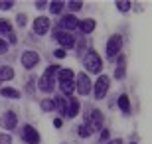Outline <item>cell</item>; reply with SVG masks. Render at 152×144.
Instances as JSON below:
<instances>
[{"mask_svg":"<svg viewBox=\"0 0 152 144\" xmlns=\"http://www.w3.org/2000/svg\"><path fill=\"white\" fill-rule=\"evenodd\" d=\"M56 77L59 79V83H63V81H73V79H75V73L71 71V69H57Z\"/></svg>","mask_w":152,"mask_h":144,"instance_id":"obj_14","label":"cell"},{"mask_svg":"<svg viewBox=\"0 0 152 144\" xmlns=\"http://www.w3.org/2000/svg\"><path fill=\"white\" fill-rule=\"evenodd\" d=\"M109 85H111V79L107 75H101L95 83V99H103L109 91Z\"/></svg>","mask_w":152,"mask_h":144,"instance_id":"obj_3","label":"cell"},{"mask_svg":"<svg viewBox=\"0 0 152 144\" xmlns=\"http://www.w3.org/2000/svg\"><path fill=\"white\" fill-rule=\"evenodd\" d=\"M12 6H14V2H10V0H2V2H0V10H10Z\"/></svg>","mask_w":152,"mask_h":144,"instance_id":"obj_28","label":"cell"},{"mask_svg":"<svg viewBox=\"0 0 152 144\" xmlns=\"http://www.w3.org/2000/svg\"><path fill=\"white\" fill-rule=\"evenodd\" d=\"M10 79H14V69L8 65L0 67V81H10Z\"/></svg>","mask_w":152,"mask_h":144,"instance_id":"obj_17","label":"cell"},{"mask_svg":"<svg viewBox=\"0 0 152 144\" xmlns=\"http://www.w3.org/2000/svg\"><path fill=\"white\" fill-rule=\"evenodd\" d=\"M56 73H57V67L56 65H50L48 69H45V73L39 77V91H44V93H51L53 91V87H56Z\"/></svg>","mask_w":152,"mask_h":144,"instance_id":"obj_1","label":"cell"},{"mask_svg":"<svg viewBox=\"0 0 152 144\" xmlns=\"http://www.w3.org/2000/svg\"><path fill=\"white\" fill-rule=\"evenodd\" d=\"M53 124H56V126L59 128V126H61V118H56V121H53Z\"/></svg>","mask_w":152,"mask_h":144,"instance_id":"obj_35","label":"cell"},{"mask_svg":"<svg viewBox=\"0 0 152 144\" xmlns=\"http://www.w3.org/2000/svg\"><path fill=\"white\" fill-rule=\"evenodd\" d=\"M42 111H53V101L51 99H44L42 101Z\"/></svg>","mask_w":152,"mask_h":144,"instance_id":"obj_26","label":"cell"},{"mask_svg":"<svg viewBox=\"0 0 152 144\" xmlns=\"http://www.w3.org/2000/svg\"><path fill=\"white\" fill-rule=\"evenodd\" d=\"M51 101H53V109H56L59 115H65V105H67V103H65V99H63L61 95H57L56 99H51Z\"/></svg>","mask_w":152,"mask_h":144,"instance_id":"obj_15","label":"cell"},{"mask_svg":"<svg viewBox=\"0 0 152 144\" xmlns=\"http://www.w3.org/2000/svg\"><path fill=\"white\" fill-rule=\"evenodd\" d=\"M124 65H126V59H124V56H121L118 57V63H117V69H115V77L117 79L124 77Z\"/></svg>","mask_w":152,"mask_h":144,"instance_id":"obj_16","label":"cell"},{"mask_svg":"<svg viewBox=\"0 0 152 144\" xmlns=\"http://www.w3.org/2000/svg\"><path fill=\"white\" fill-rule=\"evenodd\" d=\"M63 6H65V2H59V0L50 2V12H51V14H59V12L63 10Z\"/></svg>","mask_w":152,"mask_h":144,"instance_id":"obj_21","label":"cell"},{"mask_svg":"<svg viewBox=\"0 0 152 144\" xmlns=\"http://www.w3.org/2000/svg\"><path fill=\"white\" fill-rule=\"evenodd\" d=\"M0 144H12L10 134H0Z\"/></svg>","mask_w":152,"mask_h":144,"instance_id":"obj_29","label":"cell"},{"mask_svg":"<svg viewBox=\"0 0 152 144\" xmlns=\"http://www.w3.org/2000/svg\"><path fill=\"white\" fill-rule=\"evenodd\" d=\"M6 51H8V44L4 39H0V53H6Z\"/></svg>","mask_w":152,"mask_h":144,"instance_id":"obj_31","label":"cell"},{"mask_svg":"<svg viewBox=\"0 0 152 144\" xmlns=\"http://www.w3.org/2000/svg\"><path fill=\"white\" fill-rule=\"evenodd\" d=\"M109 138V130H101V140H107Z\"/></svg>","mask_w":152,"mask_h":144,"instance_id":"obj_34","label":"cell"},{"mask_svg":"<svg viewBox=\"0 0 152 144\" xmlns=\"http://www.w3.org/2000/svg\"><path fill=\"white\" fill-rule=\"evenodd\" d=\"M77 28L81 30L83 34H89V32H93V30H95V20H91V18H87V20H79Z\"/></svg>","mask_w":152,"mask_h":144,"instance_id":"obj_13","label":"cell"},{"mask_svg":"<svg viewBox=\"0 0 152 144\" xmlns=\"http://www.w3.org/2000/svg\"><path fill=\"white\" fill-rule=\"evenodd\" d=\"M48 4H50V2H45V0H38V2H36V8H38V10H44Z\"/></svg>","mask_w":152,"mask_h":144,"instance_id":"obj_30","label":"cell"},{"mask_svg":"<svg viewBox=\"0 0 152 144\" xmlns=\"http://www.w3.org/2000/svg\"><path fill=\"white\" fill-rule=\"evenodd\" d=\"M16 115L12 111H8V113H4V115L0 116V126L4 128V130H14L16 128Z\"/></svg>","mask_w":152,"mask_h":144,"instance_id":"obj_6","label":"cell"},{"mask_svg":"<svg viewBox=\"0 0 152 144\" xmlns=\"http://www.w3.org/2000/svg\"><path fill=\"white\" fill-rule=\"evenodd\" d=\"M10 32H12V26H10V22H8V20H2V18H0V34H4V36H8Z\"/></svg>","mask_w":152,"mask_h":144,"instance_id":"obj_22","label":"cell"},{"mask_svg":"<svg viewBox=\"0 0 152 144\" xmlns=\"http://www.w3.org/2000/svg\"><path fill=\"white\" fill-rule=\"evenodd\" d=\"M79 136H81V138H85V136H91V126L87 124V122L79 126Z\"/></svg>","mask_w":152,"mask_h":144,"instance_id":"obj_24","label":"cell"},{"mask_svg":"<svg viewBox=\"0 0 152 144\" xmlns=\"http://www.w3.org/2000/svg\"><path fill=\"white\" fill-rule=\"evenodd\" d=\"M121 45H123L121 36H111L109 42H107V56L109 57H117L118 51H121Z\"/></svg>","mask_w":152,"mask_h":144,"instance_id":"obj_5","label":"cell"},{"mask_svg":"<svg viewBox=\"0 0 152 144\" xmlns=\"http://www.w3.org/2000/svg\"><path fill=\"white\" fill-rule=\"evenodd\" d=\"M77 24H79V20L73 16V14H67V16H63L61 20H59V28H63V32H73L75 28H77Z\"/></svg>","mask_w":152,"mask_h":144,"instance_id":"obj_8","label":"cell"},{"mask_svg":"<svg viewBox=\"0 0 152 144\" xmlns=\"http://www.w3.org/2000/svg\"><path fill=\"white\" fill-rule=\"evenodd\" d=\"M56 56L57 57H65V50H63V48L61 50H56Z\"/></svg>","mask_w":152,"mask_h":144,"instance_id":"obj_32","label":"cell"},{"mask_svg":"<svg viewBox=\"0 0 152 144\" xmlns=\"http://www.w3.org/2000/svg\"><path fill=\"white\" fill-rule=\"evenodd\" d=\"M67 6L73 12H77V10H81V8H83V2H81V0H71V2H67Z\"/></svg>","mask_w":152,"mask_h":144,"instance_id":"obj_25","label":"cell"},{"mask_svg":"<svg viewBox=\"0 0 152 144\" xmlns=\"http://www.w3.org/2000/svg\"><path fill=\"white\" fill-rule=\"evenodd\" d=\"M75 89L79 91V95H89V91H91V79H89V75L87 73H79L77 75V83H75Z\"/></svg>","mask_w":152,"mask_h":144,"instance_id":"obj_4","label":"cell"},{"mask_svg":"<svg viewBox=\"0 0 152 144\" xmlns=\"http://www.w3.org/2000/svg\"><path fill=\"white\" fill-rule=\"evenodd\" d=\"M115 4H117V8L121 12H129L130 10V2H129V0H117Z\"/></svg>","mask_w":152,"mask_h":144,"instance_id":"obj_23","label":"cell"},{"mask_svg":"<svg viewBox=\"0 0 152 144\" xmlns=\"http://www.w3.org/2000/svg\"><path fill=\"white\" fill-rule=\"evenodd\" d=\"M0 95H2V97H8V99H20V93L12 87H2L0 89Z\"/></svg>","mask_w":152,"mask_h":144,"instance_id":"obj_19","label":"cell"},{"mask_svg":"<svg viewBox=\"0 0 152 144\" xmlns=\"http://www.w3.org/2000/svg\"><path fill=\"white\" fill-rule=\"evenodd\" d=\"M38 61H39V56L36 53V51H24V53H22V65L26 67V69L36 67Z\"/></svg>","mask_w":152,"mask_h":144,"instance_id":"obj_9","label":"cell"},{"mask_svg":"<svg viewBox=\"0 0 152 144\" xmlns=\"http://www.w3.org/2000/svg\"><path fill=\"white\" fill-rule=\"evenodd\" d=\"M16 22H18V26H26V22H28V18H26V14H18L16 16Z\"/></svg>","mask_w":152,"mask_h":144,"instance_id":"obj_27","label":"cell"},{"mask_svg":"<svg viewBox=\"0 0 152 144\" xmlns=\"http://www.w3.org/2000/svg\"><path fill=\"white\" fill-rule=\"evenodd\" d=\"M77 113H79V101L71 97V101H69L67 105H65V115H63V116H67V118H73V116H77Z\"/></svg>","mask_w":152,"mask_h":144,"instance_id":"obj_12","label":"cell"},{"mask_svg":"<svg viewBox=\"0 0 152 144\" xmlns=\"http://www.w3.org/2000/svg\"><path fill=\"white\" fill-rule=\"evenodd\" d=\"M83 65L87 67L89 73H101V69H103L101 57L97 56V51H89V53L83 57Z\"/></svg>","mask_w":152,"mask_h":144,"instance_id":"obj_2","label":"cell"},{"mask_svg":"<svg viewBox=\"0 0 152 144\" xmlns=\"http://www.w3.org/2000/svg\"><path fill=\"white\" fill-rule=\"evenodd\" d=\"M8 39H10V44H16V36H14V32L8 34Z\"/></svg>","mask_w":152,"mask_h":144,"instance_id":"obj_33","label":"cell"},{"mask_svg":"<svg viewBox=\"0 0 152 144\" xmlns=\"http://www.w3.org/2000/svg\"><path fill=\"white\" fill-rule=\"evenodd\" d=\"M53 36L57 38V42H59L63 48H73L75 45V39L69 32H53Z\"/></svg>","mask_w":152,"mask_h":144,"instance_id":"obj_10","label":"cell"},{"mask_svg":"<svg viewBox=\"0 0 152 144\" xmlns=\"http://www.w3.org/2000/svg\"><path fill=\"white\" fill-rule=\"evenodd\" d=\"M22 138L26 140L28 144H38L39 142V134H38V130H36L34 126L26 124V126L22 128Z\"/></svg>","mask_w":152,"mask_h":144,"instance_id":"obj_7","label":"cell"},{"mask_svg":"<svg viewBox=\"0 0 152 144\" xmlns=\"http://www.w3.org/2000/svg\"><path fill=\"white\" fill-rule=\"evenodd\" d=\"M118 107H121V111H123L124 115L130 113V103H129V97H126V95H121V97H118Z\"/></svg>","mask_w":152,"mask_h":144,"instance_id":"obj_20","label":"cell"},{"mask_svg":"<svg viewBox=\"0 0 152 144\" xmlns=\"http://www.w3.org/2000/svg\"><path fill=\"white\" fill-rule=\"evenodd\" d=\"M48 30H50V20H48L45 16H39L38 20L34 22V32L39 34V36H44Z\"/></svg>","mask_w":152,"mask_h":144,"instance_id":"obj_11","label":"cell"},{"mask_svg":"<svg viewBox=\"0 0 152 144\" xmlns=\"http://www.w3.org/2000/svg\"><path fill=\"white\" fill-rule=\"evenodd\" d=\"M59 89H61V93L63 95H73V91H75V83L73 81H63V83H59Z\"/></svg>","mask_w":152,"mask_h":144,"instance_id":"obj_18","label":"cell"}]
</instances>
